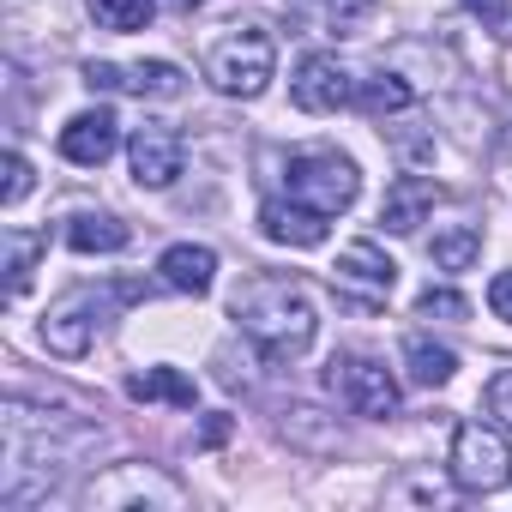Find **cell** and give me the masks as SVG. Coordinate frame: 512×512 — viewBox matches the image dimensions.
Returning <instances> with one entry per match:
<instances>
[{
    "instance_id": "17",
    "label": "cell",
    "mask_w": 512,
    "mask_h": 512,
    "mask_svg": "<svg viewBox=\"0 0 512 512\" xmlns=\"http://www.w3.org/2000/svg\"><path fill=\"white\" fill-rule=\"evenodd\" d=\"M127 392H133L139 404H175V410H193V404H199V386H193L181 368H145V374L127 380Z\"/></svg>"
},
{
    "instance_id": "24",
    "label": "cell",
    "mask_w": 512,
    "mask_h": 512,
    "mask_svg": "<svg viewBox=\"0 0 512 512\" xmlns=\"http://www.w3.org/2000/svg\"><path fill=\"white\" fill-rule=\"evenodd\" d=\"M31 193V163L19 157V151H7V187H0V199H7V205H19Z\"/></svg>"
},
{
    "instance_id": "21",
    "label": "cell",
    "mask_w": 512,
    "mask_h": 512,
    "mask_svg": "<svg viewBox=\"0 0 512 512\" xmlns=\"http://www.w3.org/2000/svg\"><path fill=\"white\" fill-rule=\"evenodd\" d=\"M91 7V19L103 25V31H145L151 25V13H157V0H85Z\"/></svg>"
},
{
    "instance_id": "3",
    "label": "cell",
    "mask_w": 512,
    "mask_h": 512,
    "mask_svg": "<svg viewBox=\"0 0 512 512\" xmlns=\"http://www.w3.org/2000/svg\"><path fill=\"white\" fill-rule=\"evenodd\" d=\"M452 482L470 494H494L512 482V440L500 422H458L452 434Z\"/></svg>"
},
{
    "instance_id": "22",
    "label": "cell",
    "mask_w": 512,
    "mask_h": 512,
    "mask_svg": "<svg viewBox=\"0 0 512 512\" xmlns=\"http://www.w3.org/2000/svg\"><path fill=\"white\" fill-rule=\"evenodd\" d=\"M362 103H368L374 115H398V109H410V103H416V91H410L398 73H380V79L362 91Z\"/></svg>"
},
{
    "instance_id": "19",
    "label": "cell",
    "mask_w": 512,
    "mask_h": 512,
    "mask_svg": "<svg viewBox=\"0 0 512 512\" xmlns=\"http://www.w3.org/2000/svg\"><path fill=\"white\" fill-rule=\"evenodd\" d=\"M127 500H163V506H175V482H157L151 470L139 476V470H121L115 482H97L91 488V506H127Z\"/></svg>"
},
{
    "instance_id": "15",
    "label": "cell",
    "mask_w": 512,
    "mask_h": 512,
    "mask_svg": "<svg viewBox=\"0 0 512 512\" xmlns=\"http://www.w3.org/2000/svg\"><path fill=\"white\" fill-rule=\"evenodd\" d=\"M43 247H49L43 229H7V235H0V253H7V302H19L31 290V272L43 260Z\"/></svg>"
},
{
    "instance_id": "5",
    "label": "cell",
    "mask_w": 512,
    "mask_h": 512,
    "mask_svg": "<svg viewBox=\"0 0 512 512\" xmlns=\"http://www.w3.org/2000/svg\"><path fill=\"white\" fill-rule=\"evenodd\" d=\"M326 392H332L350 416H368V422H392V416H398V380H392L374 356H356V350L332 356Z\"/></svg>"
},
{
    "instance_id": "8",
    "label": "cell",
    "mask_w": 512,
    "mask_h": 512,
    "mask_svg": "<svg viewBox=\"0 0 512 512\" xmlns=\"http://www.w3.org/2000/svg\"><path fill=\"white\" fill-rule=\"evenodd\" d=\"M181 157H187V145H181V133H175V127H157V121H145V127L127 139L133 181H139V187H151V193L175 187V175H181Z\"/></svg>"
},
{
    "instance_id": "1",
    "label": "cell",
    "mask_w": 512,
    "mask_h": 512,
    "mask_svg": "<svg viewBox=\"0 0 512 512\" xmlns=\"http://www.w3.org/2000/svg\"><path fill=\"white\" fill-rule=\"evenodd\" d=\"M235 326L247 332V344L260 350L272 368H290L314 350V332H320V314L314 302L284 284V278H253L235 290Z\"/></svg>"
},
{
    "instance_id": "9",
    "label": "cell",
    "mask_w": 512,
    "mask_h": 512,
    "mask_svg": "<svg viewBox=\"0 0 512 512\" xmlns=\"http://www.w3.org/2000/svg\"><path fill=\"white\" fill-rule=\"evenodd\" d=\"M290 97H296V109H308V115H338V109L356 97V85H350L344 61L308 55V61L296 67V79H290Z\"/></svg>"
},
{
    "instance_id": "4",
    "label": "cell",
    "mask_w": 512,
    "mask_h": 512,
    "mask_svg": "<svg viewBox=\"0 0 512 512\" xmlns=\"http://www.w3.org/2000/svg\"><path fill=\"white\" fill-rule=\"evenodd\" d=\"M356 193H362V175H356L350 157H338V151H302V157H290V199L296 205H308L320 217H338V211L356 205Z\"/></svg>"
},
{
    "instance_id": "26",
    "label": "cell",
    "mask_w": 512,
    "mask_h": 512,
    "mask_svg": "<svg viewBox=\"0 0 512 512\" xmlns=\"http://www.w3.org/2000/svg\"><path fill=\"white\" fill-rule=\"evenodd\" d=\"M464 7H470L488 31H500V25H506V13H512V0H464Z\"/></svg>"
},
{
    "instance_id": "7",
    "label": "cell",
    "mask_w": 512,
    "mask_h": 512,
    "mask_svg": "<svg viewBox=\"0 0 512 512\" xmlns=\"http://www.w3.org/2000/svg\"><path fill=\"white\" fill-rule=\"evenodd\" d=\"M85 85H91V91H133V97H157V103H169V97L187 91V73L169 67V61H139V67L91 61V67H85Z\"/></svg>"
},
{
    "instance_id": "25",
    "label": "cell",
    "mask_w": 512,
    "mask_h": 512,
    "mask_svg": "<svg viewBox=\"0 0 512 512\" xmlns=\"http://www.w3.org/2000/svg\"><path fill=\"white\" fill-rule=\"evenodd\" d=\"M488 410L500 416V428H512V368L488 380Z\"/></svg>"
},
{
    "instance_id": "12",
    "label": "cell",
    "mask_w": 512,
    "mask_h": 512,
    "mask_svg": "<svg viewBox=\"0 0 512 512\" xmlns=\"http://www.w3.org/2000/svg\"><path fill=\"white\" fill-rule=\"evenodd\" d=\"M260 229H266V241H278V247H320L326 229H332V217H320V211H308V205H296V199H266V205H260Z\"/></svg>"
},
{
    "instance_id": "14",
    "label": "cell",
    "mask_w": 512,
    "mask_h": 512,
    "mask_svg": "<svg viewBox=\"0 0 512 512\" xmlns=\"http://www.w3.org/2000/svg\"><path fill=\"white\" fill-rule=\"evenodd\" d=\"M157 272H163L169 290H181V296H205V290L217 284V253H211V247H193V241H175L163 260H157Z\"/></svg>"
},
{
    "instance_id": "6",
    "label": "cell",
    "mask_w": 512,
    "mask_h": 512,
    "mask_svg": "<svg viewBox=\"0 0 512 512\" xmlns=\"http://www.w3.org/2000/svg\"><path fill=\"white\" fill-rule=\"evenodd\" d=\"M133 290H67L49 314H43V344L55 356H85L97 344V326L109 314V302H121Z\"/></svg>"
},
{
    "instance_id": "18",
    "label": "cell",
    "mask_w": 512,
    "mask_h": 512,
    "mask_svg": "<svg viewBox=\"0 0 512 512\" xmlns=\"http://www.w3.org/2000/svg\"><path fill=\"white\" fill-rule=\"evenodd\" d=\"M404 368H410V380H416V386H428V392H434V386H446V380L458 374V356H452L446 344H434V338H422V332H416V338H404Z\"/></svg>"
},
{
    "instance_id": "11",
    "label": "cell",
    "mask_w": 512,
    "mask_h": 512,
    "mask_svg": "<svg viewBox=\"0 0 512 512\" xmlns=\"http://www.w3.org/2000/svg\"><path fill=\"white\" fill-rule=\"evenodd\" d=\"M115 145H121V121L109 109H85L61 127V157L79 163V169H103L115 157Z\"/></svg>"
},
{
    "instance_id": "29",
    "label": "cell",
    "mask_w": 512,
    "mask_h": 512,
    "mask_svg": "<svg viewBox=\"0 0 512 512\" xmlns=\"http://www.w3.org/2000/svg\"><path fill=\"white\" fill-rule=\"evenodd\" d=\"M169 7H175V13H193V7H199V0H169Z\"/></svg>"
},
{
    "instance_id": "23",
    "label": "cell",
    "mask_w": 512,
    "mask_h": 512,
    "mask_svg": "<svg viewBox=\"0 0 512 512\" xmlns=\"http://www.w3.org/2000/svg\"><path fill=\"white\" fill-rule=\"evenodd\" d=\"M416 314H422V320H434V314H440V320H464V314H470V302H464L458 290H434V284H428V290H422V302H416Z\"/></svg>"
},
{
    "instance_id": "13",
    "label": "cell",
    "mask_w": 512,
    "mask_h": 512,
    "mask_svg": "<svg viewBox=\"0 0 512 512\" xmlns=\"http://www.w3.org/2000/svg\"><path fill=\"white\" fill-rule=\"evenodd\" d=\"M428 211H434V181H422V175H398V181L386 187L380 223H386V235H416Z\"/></svg>"
},
{
    "instance_id": "10",
    "label": "cell",
    "mask_w": 512,
    "mask_h": 512,
    "mask_svg": "<svg viewBox=\"0 0 512 512\" xmlns=\"http://www.w3.org/2000/svg\"><path fill=\"white\" fill-rule=\"evenodd\" d=\"M332 284L350 290V296H362V302H386L392 284H398V266L386 260L374 241H350V247L338 253V266H332Z\"/></svg>"
},
{
    "instance_id": "27",
    "label": "cell",
    "mask_w": 512,
    "mask_h": 512,
    "mask_svg": "<svg viewBox=\"0 0 512 512\" xmlns=\"http://www.w3.org/2000/svg\"><path fill=\"white\" fill-rule=\"evenodd\" d=\"M488 308H494V314L512 326V272H500V278L488 284Z\"/></svg>"
},
{
    "instance_id": "16",
    "label": "cell",
    "mask_w": 512,
    "mask_h": 512,
    "mask_svg": "<svg viewBox=\"0 0 512 512\" xmlns=\"http://www.w3.org/2000/svg\"><path fill=\"white\" fill-rule=\"evenodd\" d=\"M127 241H133V229L121 217H109V211H79L67 223V247L73 253H121Z\"/></svg>"
},
{
    "instance_id": "20",
    "label": "cell",
    "mask_w": 512,
    "mask_h": 512,
    "mask_svg": "<svg viewBox=\"0 0 512 512\" xmlns=\"http://www.w3.org/2000/svg\"><path fill=\"white\" fill-rule=\"evenodd\" d=\"M428 253H434L440 272H464V266H476V253H482V229H476V223H458V229L434 235Z\"/></svg>"
},
{
    "instance_id": "2",
    "label": "cell",
    "mask_w": 512,
    "mask_h": 512,
    "mask_svg": "<svg viewBox=\"0 0 512 512\" xmlns=\"http://www.w3.org/2000/svg\"><path fill=\"white\" fill-rule=\"evenodd\" d=\"M272 73H278V43H272L266 25H229V31L205 49V79H211V91H223V97L253 103V97L272 85Z\"/></svg>"
},
{
    "instance_id": "28",
    "label": "cell",
    "mask_w": 512,
    "mask_h": 512,
    "mask_svg": "<svg viewBox=\"0 0 512 512\" xmlns=\"http://www.w3.org/2000/svg\"><path fill=\"white\" fill-rule=\"evenodd\" d=\"M223 434H229V416H211V422H205V428H199V440H205V446H217V440H223Z\"/></svg>"
}]
</instances>
